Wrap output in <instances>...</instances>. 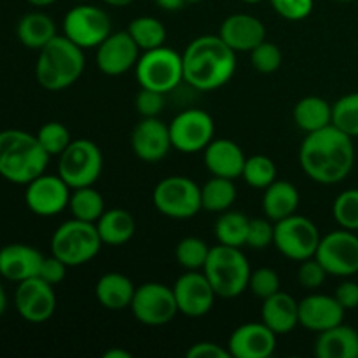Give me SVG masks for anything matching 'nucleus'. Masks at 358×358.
Listing matches in <instances>:
<instances>
[{
  "mask_svg": "<svg viewBox=\"0 0 358 358\" xmlns=\"http://www.w3.org/2000/svg\"><path fill=\"white\" fill-rule=\"evenodd\" d=\"M299 164L317 184H339L352 173L355 164L353 138L334 124L306 133L299 149Z\"/></svg>",
  "mask_w": 358,
  "mask_h": 358,
  "instance_id": "obj_1",
  "label": "nucleus"
},
{
  "mask_svg": "<svg viewBox=\"0 0 358 358\" xmlns=\"http://www.w3.org/2000/svg\"><path fill=\"white\" fill-rule=\"evenodd\" d=\"M184 83L198 91L226 86L236 72V52L220 35H201L189 42L182 52Z\"/></svg>",
  "mask_w": 358,
  "mask_h": 358,
  "instance_id": "obj_2",
  "label": "nucleus"
},
{
  "mask_svg": "<svg viewBox=\"0 0 358 358\" xmlns=\"http://www.w3.org/2000/svg\"><path fill=\"white\" fill-rule=\"evenodd\" d=\"M49 156L37 136L23 129L0 131V177L16 185H27L45 173Z\"/></svg>",
  "mask_w": 358,
  "mask_h": 358,
  "instance_id": "obj_3",
  "label": "nucleus"
},
{
  "mask_svg": "<svg viewBox=\"0 0 358 358\" xmlns=\"http://www.w3.org/2000/svg\"><path fill=\"white\" fill-rule=\"evenodd\" d=\"M86 66L84 49L65 35H56L38 51L35 79L48 91H63L80 79Z\"/></svg>",
  "mask_w": 358,
  "mask_h": 358,
  "instance_id": "obj_4",
  "label": "nucleus"
},
{
  "mask_svg": "<svg viewBox=\"0 0 358 358\" xmlns=\"http://www.w3.org/2000/svg\"><path fill=\"white\" fill-rule=\"evenodd\" d=\"M203 273L212 283L217 297L234 299L248 290L252 269L241 248L219 243L210 248Z\"/></svg>",
  "mask_w": 358,
  "mask_h": 358,
  "instance_id": "obj_5",
  "label": "nucleus"
},
{
  "mask_svg": "<svg viewBox=\"0 0 358 358\" xmlns=\"http://www.w3.org/2000/svg\"><path fill=\"white\" fill-rule=\"evenodd\" d=\"M101 238L96 224L70 219L56 227L51 236V254L62 259L69 268L87 264L100 254Z\"/></svg>",
  "mask_w": 358,
  "mask_h": 358,
  "instance_id": "obj_6",
  "label": "nucleus"
},
{
  "mask_svg": "<svg viewBox=\"0 0 358 358\" xmlns=\"http://www.w3.org/2000/svg\"><path fill=\"white\" fill-rule=\"evenodd\" d=\"M135 76L140 87L170 93L180 83H184V63L182 55L175 49L161 48L142 51L135 66Z\"/></svg>",
  "mask_w": 358,
  "mask_h": 358,
  "instance_id": "obj_7",
  "label": "nucleus"
},
{
  "mask_svg": "<svg viewBox=\"0 0 358 358\" xmlns=\"http://www.w3.org/2000/svg\"><path fill=\"white\" fill-rule=\"evenodd\" d=\"M152 203L161 215L175 220H187L198 215L201 206V187L192 178L171 175L157 182Z\"/></svg>",
  "mask_w": 358,
  "mask_h": 358,
  "instance_id": "obj_8",
  "label": "nucleus"
},
{
  "mask_svg": "<svg viewBox=\"0 0 358 358\" xmlns=\"http://www.w3.org/2000/svg\"><path fill=\"white\" fill-rule=\"evenodd\" d=\"M103 170V154L100 147L86 138L72 140L58 156V175L70 189L94 185Z\"/></svg>",
  "mask_w": 358,
  "mask_h": 358,
  "instance_id": "obj_9",
  "label": "nucleus"
},
{
  "mask_svg": "<svg viewBox=\"0 0 358 358\" xmlns=\"http://www.w3.org/2000/svg\"><path fill=\"white\" fill-rule=\"evenodd\" d=\"M322 236L317 224L304 215L287 217L275 222V247L289 261L303 262L315 257Z\"/></svg>",
  "mask_w": 358,
  "mask_h": 358,
  "instance_id": "obj_10",
  "label": "nucleus"
},
{
  "mask_svg": "<svg viewBox=\"0 0 358 358\" xmlns=\"http://www.w3.org/2000/svg\"><path fill=\"white\" fill-rule=\"evenodd\" d=\"M63 35L83 49H96L112 34V20L107 10L83 2L63 17Z\"/></svg>",
  "mask_w": 358,
  "mask_h": 358,
  "instance_id": "obj_11",
  "label": "nucleus"
},
{
  "mask_svg": "<svg viewBox=\"0 0 358 358\" xmlns=\"http://www.w3.org/2000/svg\"><path fill=\"white\" fill-rule=\"evenodd\" d=\"M129 310L136 322L149 327L170 324L178 315L173 289L159 282H149L136 287Z\"/></svg>",
  "mask_w": 358,
  "mask_h": 358,
  "instance_id": "obj_12",
  "label": "nucleus"
},
{
  "mask_svg": "<svg viewBox=\"0 0 358 358\" xmlns=\"http://www.w3.org/2000/svg\"><path fill=\"white\" fill-rule=\"evenodd\" d=\"M315 259L327 275L350 278L358 273V234L355 231L336 229L322 236Z\"/></svg>",
  "mask_w": 358,
  "mask_h": 358,
  "instance_id": "obj_13",
  "label": "nucleus"
},
{
  "mask_svg": "<svg viewBox=\"0 0 358 358\" xmlns=\"http://www.w3.org/2000/svg\"><path fill=\"white\" fill-rule=\"evenodd\" d=\"M170 128V138L173 149L182 154L203 152L215 135V122L206 110L187 108L175 115Z\"/></svg>",
  "mask_w": 358,
  "mask_h": 358,
  "instance_id": "obj_14",
  "label": "nucleus"
},
{
  "mask_svg": "<svg viewBox=\"0 0 358 358\" xmlns=\"http://www.w3.org/2000/svg\"><path fill=\"white\" fill-rule=\"evenodd\" d=\"M70 194L72 189L58 173H42L27 184L24 205L38 217H55L69 208Z\"/></svg>",
  "mask_w": 358,
  "mask_h": 358,
  "instance_id": "obj_15",
  "label": "nucleus"
},
{
  "mask_svg": "<svg viewBox=\"0 0 358 358\" xmlns=\"http://www.w3.org/2000/svg\"><path fill=\"white\" fill-rule=\"evenodd\" d=\"M14 306L28 324H44L56 311L55 287L38 276L20 282L14 292Z\"/></svg>",
  "mask_w": 358,
  "mask_h": 358,
  "instance_id": "obj_16",
  "label": "nucleus"
},
{
  "mask_svg": "<svg viewBox=\"0 0 358 358\" xmlns=\"http://www.w3.org/2000/svg\"><path fill=\"white\" fill-rule=\"evenodd\" d=\"M178 313L187 318H201L212 311L217 294L203 271H185L171 287Z\"/></svg>",
  "mask_w": 358,
  "mask_h": 358,
  "instance_id": "obj_17",
  "label": "nucleus"
},
{
  "mask_svg": "<svg viewBox=\"0 0 358 358\" xmlns=\"http://www.w3.org/2000/svg\"><path fill=\"white\" fill-rule=\"evenodd\" d=\"M140 55L142 51L135 44L128 30L112 31L96 48V65L105 76L117 77L135 69Z\"/></svg>",
  "mask_w": 358,
  "mask_h": 358,
  "instance_id": "obj_18",
  "label": "nucleus"
},
{
  "mask_svg": "<svg viewBox=\"0 0 358 358\" xmlns=\"http://www.w3.org/2000/svg\"><path fill=\"white\" fill-rule=\"evenodd\" d=\"M129 142L133 154L143 163H159L173 149L170 128L159 117H142L133 128Z\"/></svg>",
  "mask_w": 358,
  "mask_h": 358,
  "instance_id": "obj_19",
  "label": "nucleus"
},
{
  "mask_svg": "<svg viewBox=\"0 0 358 358\" xmlns=\"http://www.w3.org/2000/svg\"><path fill=\"white\" fill-rule=\"evenodd\" d=\"M276 338L264 322H248L234 329L227 350L233 358H269L276 350Z\"/></svg>",
  "mask_w": 358,
  "mask_h": 358,
  "instance_id": "obj_20",
  "label": "nucleus"
},
{
  "mask_svg": "<svg viewBox=\"0 0 358 358\" xmlns=\"http://www.w3.org/2000/svg\"><path fill=\"white\" fill-rule=\"evenodd\" d=\"M345 311L334 296L310 294L299 301V325L315 334H320L343 324Z\"/></svg>",
  "mask_w": 358,
  "mask_h": 358,
  "instance_id": "obj_21",
  "label": "nucleus"
},
{
  "mask_svg": "<svg viewBox=\"0 0 358 358\" xmlns=\"http://www.w3.org/2000/svg\"><path fill=\"white\" fill-rule=\"evenodd\" d=\"M219 35L234 52H250L266 41V27L252 14L236 13L222 21Z\"/></svg>",
  "mask_w": 358,
  "mask_h": 358,
  "instance_id": "obj_22",
  "label": "nucleus"
},
{
  "mask_svg": "<svg viewBox=\"0 0 358 358\" xmlns=\"http://www.w3.org/2000/svg\"><path fill=\"white\" fill-rule=\"evenodd\" d=\"M45 255L27 243H9L0 248V276L20 283L38 276Z\"/></svg>",
  "mask_w": 358,
  "mask_h": 358,
  "instance_id": "obj_23",
  "label": "nucleus"
},
{
  "mask_svg": "<svg viewBox=\"0 0 358 358\" xmlns=\"http://www.w3.org/2000/svg\"><path fill=\"white\" fill-rule=\"evenodd\" d=\"M206 170L212 177H224L236 180L243 173L245 156L243 149L229 138H213L210 145L203 150Z\"/></svg>",
  "mask_w": 358,
  "mask_h": 358,
  "instance_id": "obj_24",
  "label": "nucleus"
},
{
  "mask_svg": "<svg viewBox=\"0 0 358 358\" xmlns=\"http://www.w3.org/2000/svg\"><path fill=\"white\" fill-rule=\"evenodd\" d=\"M261 322L276 336H287L299 325V301L287 292H276L262 301Z\"/></svg>",
  "mask_w": 358,
  "mask_h": 358,
  "instance_id": "obj_25",
  "label": "nucleus"
},
{
  "mask_svg": "<svg viewBox=\"0 0 358 358\" xmlns=\"http://www.w3.org/2000/svg\"><path fill=\"white\" fill-rule=\"evenodd\" d=\"M318 358H358V331L350 325H336L320 332L313 346Z\"/></svg>",
  "mask_w": 358,
  "mask_h": 358,
  "instance_id": "obj_26",
  "label": "nucleus"
},
{
  "mask_svg": "<svg viewBox=\"0 0 358 358\" xmlns=\"http://www.w3.org/2000/svg\"><path fill=\"white\" fill-rule=\"evenodd\" d=\"M136 287L126 275L117 271L105 273L94 285V296L98 303L110 311H121L131 306Z\"/></svg>",
  "mask_w": 358,
  "mask_h": 358,
  "instance_id": "obj_27",
  "label": "nucleus"
},
{
  "mask_svg": "<svg viewBox=\"0 0 358 358\" xmlns=\"http://www.w3.org/2000/svg\"><path fill=\"white\" fill-rule=\"evenodd\" d=\"M301 196L296 185L289 180L276 178L271 185L264 189L262 194V212L273 222L294 215L299 208Z\"/></svg>",
  "mask_w": 358,
  "mask_h": 358,
  "instance_id": "obj_28",
  "label": "nucleus"
},
{
  "mask_svg": "<svg viewBox=\"0 0 358 358\" xmlns=\"http://www.w3.org/2000/svg\"><path fill=\"white\" fill-rule=\"evenodd\" d=\"M56 23L51 16L41 10L27 13L16 24V37L24 48L41 51L56 37Z\"/></svg>",
  "mask_w": 358,
  "mask_h": 358,
  "instance_id": "obj_29",
  "label": "nucleus"
},
{
  "mask_svg": "<svg viewBox=\"0 0 358 358\" xmlns=\"http://www.w3.org/2000/svg\"><path fill=\"white\" fill-rule=\"evenodd\" d=\"M96 229L101 243L108 247H121L135 236L136 222L128 210L112 208L105 210L103 215L98 219Z\"/></svg>",
  "mask_w": 358,
  "mask_h": 358,
  "instance_id": "obj_30",
  "label": "nucleus"
},
{
  "mask_svg": "<svg viewBox=\"0 0 358 358\" xmlns=\"http://www.w3.org/2000/svg\"><path fill=\"white\" fill-rule=\"evenodd\" d=\"M294 122L304 133H313L332 124V105L325 98L304 96L294 107Z\"/></svg>",
  "mask_w": 358,
  "mask_h": 358,
  "instance_id": "obj_31",
  "label": "nucleus"
},
{
  "mask_svg": "<svg viewBox=\"0 0 358 358\" xmlns=\"http://www.w3.org/2000/svg\"><path fill=\"white\" fill-rule=\"evenodd\" d=\"M236 185L234 180L224 177H212L201 187V206L203 210L212 213H222L231 210L236 201Z\"/></svg>",
  "mask_w": 358,
  "mask_h": 358,
  "instance_id": "obj_32",
  "label": "nucleus"
},
{
  "mask_svg": "<svg viewBox=\"0 0 358 358\" xmlns=\"http://www.w3.org/2000/svg\"><path fill=\"white\" fill-rule=\"evenodd\" d=\"M69 210L70 213H72L73 219L83 220V222L96 224L98 219H100L105 212L103 196H101L93 185L72 189Z\"/></svg>",
  "mask_w": 358,
  "mask_h": 358,
  "instance_id": "obj_33",
  "label": "nucleus"
},
{
  "mask_svg": "<svg viewBox=\"0 0 358 358\" xmlns=\"http://www.w3.org/2000/svg\"><path fill=\"white\" fill-rule=\"evenodd\" d=\"M248 222H250V219L245 213L233 212V210L222 212L215 222L217 241L227 245V247H245L247 245Z\"/></svg>",
  "mask_w": 358,
  "mask_h": 358,
  "instance_id": "obj_34",
  "label": "nucleus"
},
{
  "mask_svg": "<svg viewBox=\"0 0 358 358\" xmlns=\"http://www.w3.org/2000/svg\"><path fill=\"white\" fill-rule=\"evenodd\" d=\"M128 34L138 45L140 51H150L164 45L166 41V28L157 17L138 16L129 23Z\"/></svg>",
  "mask_w": 358,
  "mask_h": 358,
  "instance_id": "obj_35",
  "label": "nucleus"
},
{
  "mask_svg": "<svg viewBox=\"0 0 358 358\" xmlns=\"http://www.w3.org/2000/svg\"><path fill=\"white\" fill-rule=\"evenodd\" d=\"M276 175H278V170H276L275 161L271 157L264 156V154H255V156L247 157V161H245L241 178L250 187L264 191L268 185H271L276 180Z\"/></svg>",
  "mask_w": 358,
  "mask_h": 358,
  "instance_id": "obj_36",
  "label": "nucleus"
},
{
  "mask_svg": "<svg viewBox=\"0 0 358 358\" xmlns=\"http://www.w3.org/2000/svg\"><path fill=\"white\" fill-rule=\"evenodd\" d=\"M210 248L212 247H208V243L201 238L187 236L178 241L175 247V259L185 271H203Z\"/></svg>",
  "mask_w": 358,
  "mask_h": 358,
  "instance_id": "obj_37",
  "label": "nucleus"
},
{
  "mask_svg": "<svg viewBox=\"0 0 358 358\" xmlns=\"http://www.w3.org/2000/svg\"><path fill=\"white\" fill-rule=\"evenodd\" d=\"M332 124L352 138H358V91L332 103Z\"/></svg>",
  "mask_w": 358,
  "mask_h": 358,
  "instance_id": "obj_38",
  "label": "nucleus"
},
{
  "mask_svg": "<svg viewBox=\"0 0 358 358\" xmlns=\"http://www.w3.org/2000/svg\"><path fill=\"white\" fill-rule=\"evenodd\" d=\"M35 136H37L38 143L44 147V150L51 157H58L70 145V142H72L70 129L63 122L58 121H49L45 124H42L38 128V131L35 133Z\"/></svg>",
  "mask_w": 358,
  "mask_h": 358,
  "instance_id": "obj_39",
  "label": "nucleus"
},
{
  "mask_svg": "<svg viewBox=\"0 0 358 358\" xmlns=\"http://www.w3.org/2000/svg\"><path fill=\"white\" fill-rule=\"evenodd\" d=\"M332 215L343 229L358 231V189L343 191L334 199Z\"/></svg>",
  "mask_w": 358,
  "mask_h": 358,
  "instance_id": "obj_40",
  "label": "nucleus"
},
{
  "mask_svg": "<svg viewBox=\"0 0 358 358\" xmlns=\"http://www.w3.org/2000/svg\"><path fill=\"white\" fill-rule=\"evenodd\" d=\"M250 62L259 73H273L282 66V49L275 42L262 41L250 51Z\"/></svg>",
  "mask_w": 358,
  "mask_h": 358,
  "instance_id": "obj_41",
  "label": "nucleus"
},
{
  "mask_svg": "<svg viewBox=\"0 0 358 358\" xmlns=\"http://www.w3.org/2000/svg\"><path fill=\"white\" fill-rule=\"evenodd\" d=\"M275 243V222L261 217L250 219L248 222V234H247V245L252 250H264V248L271 247Z\"/></svg>",
  "mask_w": 358,
  "mask_h": 358,
  "instance_id": "obj_42",
  "label": "nucleus"
},
{
  "mask_svg": "<svg viewBox=\"0 0 358 358\" xmlns=\"http://www.w3.org/2000/svg\"><path fill=\"white\" fill-rule=\"evenodd\" d=\"M248 289L259 299H268L273 294L280 292V276L273 268H259L252 271Z\"/></svg>",
  "mask_w": 358,
  "mask_h": 358,
  "instance_id": "obj_43",
  "label": "nucleus"
},
{
  "mask_svg": "<svg viewBox=\"0 0 358 358\" xmlns=\"http://www.w3.org/2000/svg\"><path fill=\"white\" fill-rule=\"evenodd\" d=\"M273 10L287 21H303L313 13L315 0H269Z\"/></svg>",
  "mask_w": 358,
  "mask_h": 358,
  "instance_id": "obj_44",
  "label": "nucleus"
},
{
  "mask_svg": "<svg viewBox=\"0 0 358 358\" xmlns=\"http://www.w3.org/2000/svg\"><path fill=\"white\" fill-rule=\"evenodd\" d=\"M327 276L329 275L327 271H325V268L315 257L306 259V261L301 262L299 271H297L299 285L308 290L320 289V287L325 283V278H327Z\"/></svg>",
  "mask_w": 358,
  "mask_h": 358,
  "instance_id": "obj_45",
  "label": "nucleus"
},
{
  "mask_svg": "<svg viewBox=\"0 0 358 358\" xmlns=\"http://www.w3.org/2000/svg\"><path fill=\"white\" fill-rule=\"evenodd\" d=\"M135 108L142 117H159L164 108V93L140 87L135 96Z\"/></svg>",
  "mask_w": 358,
  "mask_h": 358,
  "instance_id": "obj_46",
  "label": "nucleus"
},
{
  "mask_svg": "<svg viewBox=\"0 0 358 358\" xmlns=\"http://www.w3.org/2000/svg\"><path fill=\"white\" fill-rule=\"evenodd\" d=\"M66 269L69 266L58 259L56 255H49V257H44L41 264V271H38V278H42L44 282H48L49 285L56 287L58 283H62L66 276Z\"/></svg>",
  "mask_w": 358,
  "mask_h": 358,
  "instance_id": "obj_47",
  "label": "nucleus"
},
{
  "mask_svg": "<svg viewBox=\"0 0 358 358\" xmlns=\"http://www.w3.org/2000/svg\"><path fill=\"white\" fill-rule=\"evenodd\" d=\"M187 358H233L229 350L212 341H201L187 350Z\"/></svg>",
  "mask_w": 358,
  "mask_h": 358,
  "instance_id": "obj_48",
  "label": "nucleus"
},
{
  "mask_svg": "<svg viewBox=\"0 0 358 358\" xmlns=\"http://www.w3.org/2000/svg\"><path fill=\"white\" fill-rule=\"evenodd\" d=\"M334 297L345 310H355L358 308V283L352 282V280H345L338 285Z\"/></svg>",
  "mask_w": 358,
  "mask_h": 358,
  "instance_id": "obj_49",
  "label": "nucleus"
},
{
  "mask_svg": "<svg viewBox=\"0 0 358 358\" xmlns=\"http://www.w3.org/2000/svg\"><path fill=\"white\" fill-rule=\"evenodd\" d=\"M156 3L161 9L175 13V10H180L187 2H185V0H156Z\"/></svg>",
  "mask_w": 358,
  "mask_h": 358,
  "instance_id": "obj_50",
  "label": "nucleus"
},
{
  "mask_svg": "<svg viewBox=\"0 0 358 358\" xmlns=\"http://www.w3.org/2000/svg\"><path fill=\"white\" fill-rule=\"evenodd\" d=\"M103 358H131V353L124 348H112L103 353Z\"/></svg>",
  "mask_w": 358,
  "mask_h": 358,
  "instance_id": "obj_51",
  "label": "nucleus"
},
{
  "mask_svg": "<svg viewBox=\"0 0 358 358\" xmlns=\"http://www.w3.org/2000/svg\"><path fill=\"white\" fill-rule=\"evenodd\" d=\"M101 2H105L110 7H126L129 6V3L135 2V0H101Z\"/></svg>",
  "mask_w": 358,
  "mask_h": 358,
  "instance_id": "obj_52",
  "label": "nucleus"
},
{
  "mask_svg": "<svg viewBox=\"0 0 358 358\" xmlns=\"http://www.w3.org/2000/svg\"><path fill=\"white\" fill-rule=\"evenodd\" d=\"M6 308H7V296H6V290H3V287L0 285V317L3 315Z\"/></svg>",
  "mask_w": 358,
  "mask_h": 358,
  "instance_id": "obj_53",
  "label": "nucleus"
},
{
  "mask_svg": "<svg viewBox=\"0 0 358 358\" xmlns=\"http://www.w3.org/2000/svg\"><path fill=\"white\" fill-rule=\"evenodd\" d=\"M27 2L34 7H48L51 3H55L56 0H27Z\"/></svg>",
  "mask_w": 358,
  "mask_h": 358,
  "instance_id": "obj_54",
  "label": "nucleus"
},
{
  "mask_svg": "<svg viewBox=\"0 0 358 358\" xmlns=\"http://www.w3.org/2000/svg\"><path fill=\"white\" fill-rule=\"evenodd\" d=\"M243 2H247V3H259V2H262V0H243Z\"/></svg>",
  "mask_w": 358,
  "mask_h": 358,
  "instance_id": "obj_55",
  "label": "nucleus"
},
{
  "mask_svg": "<svg viewBox=\"0 0 358 358\" xmlns=\"http://www.w3.org/2000/svg\"><path fill=\"white\" fill-rule=\"evenodd\" d=\"M187 3H198V2H203V0H185Z\"/></svg>",
  "mask_w": 358,
  "mask_h": 358,
  "instance_id": "obj_56",
  "label": "nucleus"
},
{
  "mask_svg": "<svg viewBox=\"0 0 358 358\" xmlns=\"http://www.w3.org/2000/svg\"><path fill=\"white\" fill-rule=\"evenodd\" d=\"M334 2H353V0H334Z\"/></svg>",
  "mask_w": 358,
  "mask_h": 358,
  "instance_id": "obj_57",
  "label": "nucleus"
},
{
  "mask_svg": "<svg viewBox=\"0 0 358 358\" xmlns=\"http://www.w3.org/2000/svg\"><path fill=\"white\" fill-rule=\"evenodd\" d=\"M77 2H79V3H83V2H90V0H77Z\"/></svg>",
  "mask_w": 358,
  "mask_h": 358,
  "instance_id": "obj_58",
  "label": "nucleus"
}]
</instances>
